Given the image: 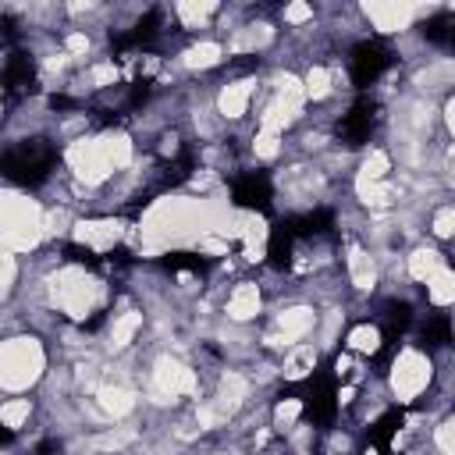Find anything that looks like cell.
Segmentation results:
<instances>
[{"mask_svg":"<svg viewBox=\"0 0 455 455\" xmlns=\"http://www.w3.org/2000/svg\"><path fill=\"white\" fill-rule=\"evenodd\" d=\"M384 377L398 402H416L434 384V359H430V352H423L416 345H402V348H395Z\"/></svg>","mask_w":455,"mask_h":455,"instance_id":"7a4b0ae2","label":"cell"},{"mask_svg":"<svg viewBox=\"0 0 455 455\" xmlns=\"http://www.w3.org/2000/svg\"><path fill=\"white\" fill-rule=\"evenodd\" d=\"M259 309H263V288H259L256 281H238V284L228 291V299H224V313H228L235 323L252 320Z\"/></svg>","mask_w":455,"mask_h":455,"instance_id":"277c9868","label":"cell"},{"mask_svg":"<svg viewBox=\"0 0 455 455\" xmlns=\"http://www.w3.org/2000/svg\"><path fill=\"white\" fill-rule=\"evenodd\" d=\"M448 124H451V132H455V100L448 103Z\"/></svg>","mask_w":455,"mask_h":455,"instance_id":"5b68a950","label":"cell"},{"mask_svg":"<svg viewBox=\"0 0 455 455\" xmlns=\"http://www.w3.org/2000/svg\"><path fill=\"white\" fill-rule=\"evenodd\" d=\"M53 167H57V149L46 139H39V135L11 142L7 153H4V171L21 188H36V185L50 181Z\"/></svg>","mask_w":455,"mask_h":455,"instance_id":"6da1fadb","label":"cell"},{"mask_svg":"<svg viewBox=\"0 0 455 455\" xmlns=\"http://www.w3.org/2000/svg\"><path fill=\"white\" fill-rule=\"evenodd\" d=\"M387 68H391V50L377 39H363L348 50V78L355 89L373 85Z\"/></svg>","mask_w":455,"mask_h":455,"instance_id":"3957f363","label":"cell"}]
</instances>
